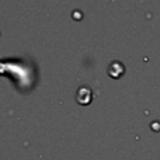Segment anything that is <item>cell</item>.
I'll return each mask as SVG.
<instances>
[{"label":"cell","instance_id":"cell-1","mask_svg":"<svg viewBox=\"0 0 160 160\" xmlns=\"http://www.w3.org/2000/svg\"><path fill=\"white\" fill-rule=\"evenodd\" d=\"M16 72V78L13 79L17 83L18 88L32 87V68L25 63L22 59H4L0 61V75Z\"/></svg>","mask_w":160,"mask_h":160},{"label":"cell","instance_id":"cell-2","mask_svg":"<svg viewBox=\"0 0 160 160\" xmlns=\"http://www.w3.org/2000/svg\"><path fill=\"white\" fill-rule=\"evenodd\" d=\"M91 98H93V93H91L90 87H86V86H83V87H80L79 90H78L76 100H78L79 104H88V102L91 101Z\"/></svg>","mask_w":160,"mask_h":160}]
</instances>
